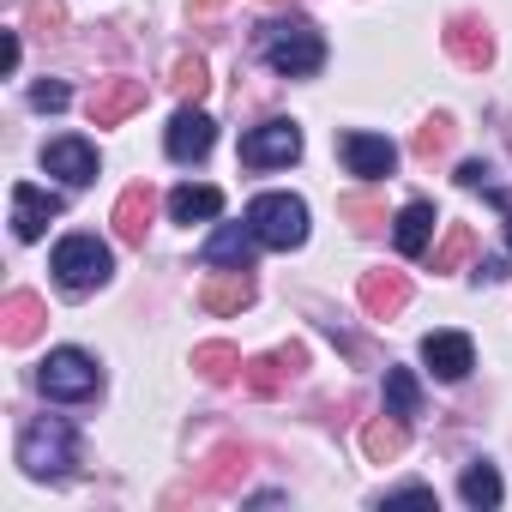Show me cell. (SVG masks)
I'll use <instances>...</instances> for the list:
<instances>
[{
    "label": "cell",
    "mask_w": 512,
    "mask_h": 512,
    "mask_svg": "<svg viewBox=\"0 0 512 512\" xmlns=\"http://www.w3.org/2000/svg\"><path fill=\"white\" fill-rule=\"evenodd\" d=\"M296 157H302V127L296 121H266V127H253L241 139L247 169H278V163H296Z\"/></svg>",
    "instance_id": "8992f818"
},
{
    "label": "cell",
    "mask_w": 512,
    "mask_h": 512,
    "mask_svg": "<svg viewBox=\"0 0 512 512\" xmlns=\"http://www.w3.org/2000/svg\"><path fill=\"white\" fill-rule=\"evenodd\" d=\"M55 217H61V193H43V187H31V181L13 187V235H19V241H37Z\"/></svg>",
    "instance_id": "8fae6325"
},
{
    "label": "cell",
    "mask_w": 512,
    "mask_h": 512,
    "mask_svg": "<svg viewBox=\"0 0 512 512\" xmlns=\"http://www.w3.org/2000/svg\"><path fill=\"white\" fill-rule=\"evenodd\" d=\"M446 145H452V121H446V115H434V121L416 127V157H434V151H446Z\"/></svg>",
    "instance_id": "f546056e"
},
{
    "label": "cell",
    "mask_w": 512,
    "mask_h": 512,
    "mask_svg": "<svg viewBox=\"0 0 512 512\" xmlns=\"http://www.w3.org/2000/svg\"><path fill=\"white\" fill-rule=\"evenodd\" d=\"M37 386H43V398H55V404H85V398H97L103 368H97L85 350H49Z\"/></svg>",
    "instance_id": "277c9868"
},
{
    "label": "cell",
    "mask_w": 512,
    "mask_h": 512,
    "mask_svg": "<svg viewBox=\"0 0 512 512\" xmlns=\"http://www.w3.org/2000/svg\"><path fill=\"white\" fill-rule=\"evenodd\" d=\"M338 157L350 163V175L380 181V175H392L398 145H392V139H380V133H344V139H338Z\"/></svg>",
    "instance_id": "ba28073f"
},
{
    "label": "cell",
    "mask_w": 512,
    "mask_h": 512,
    "mask_svg": "<svg viewBox=\"0 0 512 512\" xmlns=\"http://www.w3.org/2000/svg\"><path fill=\"white\" fill-rule=\"evenodd\" d=\"M223 7V0H193V13H217Z\"/></svg>",
    "instance_id": "d6a6232c"
},
{
    "label": "cell",
    "mask_w": 512,
    "mask_h": 512,
    "mask_svg": "<svg viewBox=\"0 0 512 512\" xmlns=\"http://www.w3.org/2000/svg\"><path fill=\"white\" fill-rule=\"evenodd\" d=\"M19 464H25V476H37V482L67 476V464H73V428H67V422H55V416L31 422V428H25V440H19Z\"/></svg>",
    "instance_id": "5b68a950"
},
{
    "label": "cell",
    "mask_w": 512,
    "mask_h": 512,
    "mask_svg": "<svg viewBox=\"0 0 512 512\" xmlns=\"http://www.w3.org/2000/svg\"><path fill=\"white\" fill-rule=\"evenodd\" d=\"M302 362H308V350L290 344V350H272V356H260V362H247L241 380H247L253 398H278V392H290V380L302 374Z\"/></svg>",
    "instance_id": "52a82bcc"
},
{
    "label": "cell",
    "mask_w": 512,
    "mask_h": 512,
    "mask_svg": "<svg viewBox=\"0 0 512 512\" xmlns=\"http://www.w3.org/2000/svg\"><path fill=\"white\" fill-rule=\"evenodd\" d=\"M109 272H115V260H109V247H103L97 235H67V241L55 247V278H61V290H67V296L103 290V284H109Z\"/></svg>",
    "instance_id": "3957f363"
},
{
    "label": "cell",
    "mask_w": 512,
    "mask_h": 512,
    "mask_svg": "<svg viewBox=\"0 0 512 512\" xmlns=\"http://www.w3.org/2000/svg\"><path fill=\"white\" fill-rule=\"evenodd\" d=\"M67 13H61V0H37V7H31V25H43V31H55Z\"/></svg>",
    "instance_id": "1f68e13d"
},
{
    "label": "cell",
    "mask_w": 512,
    "mask_h": 512,
    "mask_svg": "<svg viewBox=\"0 0 512 512\" xmlns=\"http://www.w3.org/2000/svg\"><path fill=\"white\" fill-rule=\"evenodd\" d=\"M211 139H217V127H211V115H199L193 103L175 109V121H169V133H163V145H169L175 163H199V157L211 151Z\"/></svg>",
    "instance_id": "30bf717a"
},
{
    "label": "cell",
    "mask_w": 512,
    "mask_h": 512,
    "mask_svg": "<svg viewBox=\"0 0 512 512\" xmlns=\"http://www.w3.org/2000/svg\"><path fill=\"white\" fill-rule=\"evenodd\" d=\"M470 253H476V229H470V223H452V229H446V241L434 247V272H458Z\"/></svg>",
    "instance_id": "484cf974"
},
{
    "label": "cell",
    "mask_w": 512,
    "mask_h": 512,
    "mask_svg": "<svg viewBox=\"0 0 512 512\" xmlns=\"http://www.w3.org/2000/svg\"><path fill=\"white\" fill-rule=\"evenodd\" d=\"M247 302H253V278H247L241 266L223 272V278H205V284H199V308H205V314H241Z\"/></svg>",
    "instance_id": "ac0fdd59"
},
{
    "label": "cell",
    "mask_w": 512,
    "mask_h": 512,
    "mask_svg": "<svg viewBox=\"0 0 512 512\" xmlns=\"http://www.w3.org/2000/svg\"><path fill=\"white\" fill-rule=\"evenodd\" d=\"M217 211H223V193H217V187H193V181H187V187L169 193V217H175V223H205V217H217Z\"/></svg>",
    "instance_id": "7402d4cb"
},
{
    "label": "cell",
    "mask_w": 512,
    "mask_h": 512,
    "mask_svg": "<svg viewBox=\"0 0 512 512\" xmlns=\"http://www.w3.org/2000/svg\"><path fill=\"white\" fill-rule=\"evenodd\" d=\"M85 109H91V121H97V127H121L127 115H139V109H145V85H139V79H103V85L91 91V103H85Z\"/></svg>",
    "instance_id": "9c48e42d"
},
{
    "label": "cell",
    "mask_w": 512,
    "mask_h": 512,
    "mask_svg": "<svg viewBox=\"0 0 512 512\" xmlns=\"http://www.w3.org/2000/svg\"><path fill=\"white\" fill-rule=\"evenodd\" d=\"M506 247H512V205H506Z\"/></svg>",
    "instance_id": "836d02e7"
},
{
    "label": "cell",
    "mask_w": 512,
    "mask_h": 512,
    "mask_svg": "<svg viewBox=\"0 0 512 512\" xmlns=\"http://www.w3.org/2000/svg\"><path fill=\"white\" fill-rule=\"evenodd\" d=\"M253 247H260V235H253V223H223L211 241H205V266H241L253 260Z\"/></svg>",
    "instance_id": "d6986e66"
},
{
    "label": "cell",
    "mask_w": 512,
    "mask_h": 512,
    "mask_svg": "<svg viewBox=\"0 0 512 512\" xmlns=\"http://www.w3.org/2000/svg\"><path fill=\"white\" fill-rule=\"evenodd\" d=\"M404 446H410V434H404V416H374L368 428H362V452L374 458V464H392V458H404Z\"/></svg>",
    "instance_id": "44dd1931"
},
{
    "label": "cell",
    "mask_w": 512,
    "mask_h": 512,
    "mask_svg": "<svg viewBox=\"0 0 512 512\" xmlns=\"http://www.w3.org/2000/svg\"><path fill=\"white\" fill-rule=\"evenodd\" d=\"M422 362L440 374V380H464L476 368V344L464 332H428L422 338Z\"/></svg>",
    "instance_id": "7c38bea8"
},
{
    "label": "cell",
    "mask_w": 512,
    "mask_h": 512,
    "mask_svg": "<svg viewBox=\"0 0 512 512\" xmlns=\"http://www.w3.org/2000/svg\"><path fill=\"white\" fill-rule=\"evenodd\" d=\"M169 85H175V97H181V103H199V97L211 91V73H205V61H199V55H181Z\"/></svg>",
    "instance_id": "83f0119b"
},
{
    "label": "cell",
    "mask_w": 512,
    "mask_h": 512,
    "mask_svg": "<svg viewBox=\"0 0 512 512\" xmlns=\"http://www.w3.org/2000/svg\"><path fill=\"white\" fill-rule=\"evenodd\" d=\"M193 368H199V380L229 386L247 362H241V350H235V344H199V350H193Z\"/></svg>",
    "instance_id": "603a6c76"
},
{
    "label": "cell",
    "mask_w": 512,
    "mask_h": 512,
    "mask_svg": "<svg viewBox=\"0 0 512 512\" xmlns=\"http://www.w3.org/2000/svg\"><path fill=\"white\" fill-rule=\"evenodd\" d=\"M266 7H296V0H266Z\"/></svg>",
    "instance_id": "e575fe53"
},
{
    "label": "cell",
    "mask_w": 512,
    "mask_h": 512,
    "mask_svg": "<svg viewBox=\"0 0 512 512\" xmlns=\"http://www.w3.org/2000/svg\"><path fill=\"white\" fill-rule=\"evenodd\" d=\"M386 410L392 416H422V386H416V374L410 368H386Z\"/></svg>",
    "instance_id": "d4e9b609"
},
{
    "label": "cell",
    "mask_w": 512,
    "mask_h": 512,
    "mask_svg": "<svg viewBox=\"0 0 512 512\" xmlns=\"http://www.w3.org/2000/svg\"><path fill=\"white\" fill-rule=\"evenodd\" d=\"M247 446H217L211 452V464H205V476H199V488L205 494H223V488H235V476H247Z\"/></svg>",
    "instance_id": "cb8c5ba5"
},
{
    "label": "cell",
    "mask_w": 512,
    "mask_h": 512,
    "mask_svg": "<svg viewBox=\"0 0 512 512\" xmlns=\"http://www.w3.org/2000/svg\"><path fill=\"white\" fill-rule=\"evenodd\" d=\"M43 320H49V308L31 290H13L7 302H0V338H7V344H31L43 332Z\"/></svg>",
    "instance_id": "4fadbf2b"
},
{
    "label": "cell",
    "mask_w": 512,
    "mask_h": 512,
    "mask_svg": "<svg viewBox=\"0 0 512 512\" xmlns=\"http://www.w3.org/2000/svg\"><path fill=\"white\" fill-rule=\"evenodd\" d=\"M458 494H464L470 506H500V470H494V464H470L464 482H458Z\"/></svg>",
    "instance_id": "4316f807"
},
{
    "label": "cell",
    "mask_w": 512,
    "mask_h": 512,
    "mask_svg": "<svg viewBox=\"0 0 512 512\" xmlns=\"http://www.w3.org/2000/svg\"><path fill=\"white\" fill-rule=\"evenodd\" d=\"M428 235H434V205H428V199H410V205L398 211V223H392L398 253H404V260H416V253L428 247Z\"/></svg>",
    "instance_id": "ffe728a7"
},
{
    "label": "cell",
    "mask_w": 512,
    "mask_h": 512,
    "mask_svg": "<svg viewBox=\"0 0 512 512\" xmlns=\"http://www.w3.org/2000/svg\"><path fill=\"white\" fill-rule=\"evenodd\" d=\"M247 223H253V235H260V247H278V253L308 241V205L296 193H260L247 205Z\"/></svg>",
    "instance_id": "7a4b0ae2"
},
{
    "label": "cell",
    "mask_w": 512,
    "mask_h": 512,
    "mask_svg": "<svg viewBox=\"0 0 512 512\" xmlns=\"http://www.w3.org/2000/svg\"><path fill=\"white\" fill-rule=\"evenodd\" d=\"M446 55H452L458 67H488V61H494V37H488V25L470 19V13H458V19L446 25Z\"/></svg>",
    "instance_id": "5bb4252c"
},
{
    "label": "cell",
    "mask_w": 512,
    "mask_h": 512,
    "mask_svg": "<svg viewBox=\"0 0 512 512\" xmlns=\"http://www.w3.org/2000/svg\"><path fill=\"white\" fill-rule=\"evenodd\" d=\"M260 55H266L272 73H284V79H308V73L326 67V37H320L308 19H278V25L260 31Z\"/></svg>",
    "instance_id": "6da1fadb"
},
{
    "label": "cell",
    "mask_w": 512,
    "mask_h": 512,
    "mask_svg": "<svg viewBox=\"0 0 512 512\" xmlns=\"http://www.w3.org/2000/svg\"><path fill=\"white\" fill-rule=\"evenodd\" d=\"M338 211H344V217H350L356 229H380V223H386L380 199H368V193H344V199H338Z\"/></svg>",
    "instance_id": "f1b7e54d"
},
{
    "label": "cell",
    "mask_w": 512,
    "mask_h": 512,
    "mask_svg": "<svg viewBox=\"0 0 512 512\" xmlns=\"http://www.w3.org/2000/svg\"><path fill=\"white\" fill-rule=\"evenodd\" d=\"M151 211H157V193L139 181V187H127L121 199H115V235L127 241V247H145V229H151Z\"/></svg>",
    "instance_id": "2e32d148"
},
{
    "label": "cell",
    "mask_w": 512,
    "mask_h": 512,
    "mask_svg": "<svg viewBox=\"0 0 512 512\" xmlns=\"http://www.w3.org/2000/svg\"><path fill=\"white\" fill-rule=\"evenodd\" d=\"M404 302H410V278H404V272H368V278H362V308H368L374 320L404 314Z\"/></svg>",
    "instance_id": "e0dca14e"
},
{
    "label": "cell",
    "mask_w": 512,
    "mask_h": 512,
    "mask_svg": "<svg viewBox=\"0 0 512 512\" xmlns=\"http://www.w3.org/2000/svg\"><path fill=\"white\" fill-rule=\"evenodd\" d=\"M43 169L61 175L67 187H85V181H97V151H91L85 139H55V145L43 151Z\"/></svg>",
    "instance_id": "9a60e30c"
},
{
    "label": "cell",
    "mask_w": 512,
    "mask_h": 512,
    "mask_svg": "<svg viewBox=\"0 0 512 512\" xmlns=\"http://www.w3.org/2000/svg\"><path fill=\"white\" fill-rule=\"evenodd\" d=\"M31 103L55 115V109H67V103H73V91H67V85H55V79H43V85H31Z\"/></svg>",
    "instance_id": "4dcf8cb0"
}]
</instances>
